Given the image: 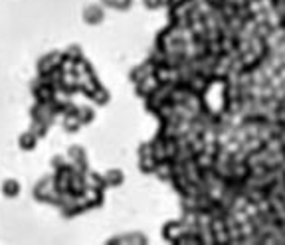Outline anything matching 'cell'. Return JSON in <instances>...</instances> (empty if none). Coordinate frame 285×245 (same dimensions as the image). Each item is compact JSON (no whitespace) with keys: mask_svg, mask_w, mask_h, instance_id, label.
Masks as SVG:
<instances>
[{"mask_svg":"<svg viewBox=\"0 0 285 245\" xmlns=\"http://www.w3.org/2000/svg\"><path fill=\"white\" fill-rule=\"evenodd\" d=\"M81 16H83V22H85V24L97 26V24L103 22V18H105V10H103V6H99V4H89V6H85V8H83Z\"/></svg>","mask_w":285,"mask_h":245,"instance_id":"1","label":"cell"},{"mask_svg":"<svg viewBox=\"0 0 285 245\" xmlns=\"http://www.w3.org/2000/svg\"><path fill=\"white\" fill-rule=\"evenodd\" d=\"M123 180H125V174L119 168H111V170H107L103 174V184H105V186H111V188L121 186Z\"/></svg>","mask_w":285,"mask_h":245,"instance_id":"2","label":"cell"},{"mask_svg":"<svg viewBox=\"0 0 285 245\" xmlns=\"http://www.w3.org/2000/svg\"><path fill=\"white\" fill-rule=\"evenodd\" d=\"M0 190H2V194L6 198H18L20 192H22V186H20V182L16 178H6L2 182V186H0Z\"/></svg>","mask_w":285,"mask_h":245,"instance_id":"3","label":"cell"},{"mask_svg":"<svg viewBox=\"0 0 285 245\" xmlns=\"http://www.w3.org/2000/svg\"><path fill=\"white\" fill-rule=\"evenodd\" d=\"M18 144L22 150H34L36 144H38V135L34 131H26L18 137Z\"/></svg>","mask_w":285,"mask_h":245,"instance_id":"4","label":"cell"},{"mask_svg":"<svg viewBox=\"0 0 285 245\" xmlns=\"http://www.w3.org/2000/svg\"><path fill=\"white\" fill-rule=\"evenodd\" d=\"M101 2L109 8H115V10H129L133 0H101Z\"/></svg>","mask_w":285,"mask_h":245,"instance_id":"5","label":"cell"},{"mask_svg":"<svg viewBox=\"0 0 285 245\" xmlns=\"http://www.w3.org/2000/svg\"><path fill=\"white\" fill-rule=\"evenodd\" d=\"M111 241H135V243H147V237L141 235V233H131V235H119Z\"/></svg>","mask_w":285,"mask_h":245,"instance_id":"6","label":"cell"},{"mask_svg":"<svg viewBox=\"0 0 285 245\" xmlns=\"http://www.w3.org/2000/svg\"><path fill=\"white\" fill-rule=\"evenodd\" d=\"M166 2H170V0H166ZM145 4L149 8H160V6H164V0H145Z\"/></svg>","mask_w":285,"mask_h":245,"instance_id":"7","label":"cell"}]
</instances>
